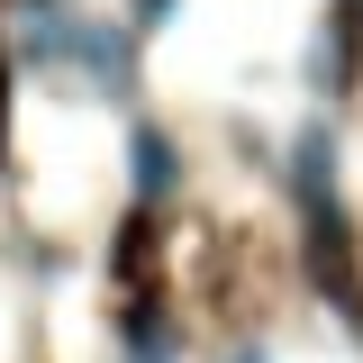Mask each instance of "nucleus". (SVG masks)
I'll use <instances>...</instances> for the list:
<instances>
[{"label": "nucleus", "mask_w": 363, "mask_h": 363, "mask_svg": "<svg viewBox=\"0 0 363 363\" xmlns=\"http://www.w3.org/2000/svg\"><path fill=\"white\" fill-rule=\"evenodd\" d=\"M118 354L128 363H173L182 354V318L164 309V300H128V309H118Z\"/></svg>", "instance_id": "39448f33"}, {"label": "nucleus", "mask_w": 363, "mask_h": 363, "mask_svg": "<svg viewBox=\"0 0 363 363\" xmlns=\"http://www.w3.org/2000/svg\"><path fill=\"white\" fill-rule=\"evenodd\" d=\"M73 73H82L91 91H109V100H128L136 91V28L118 18H82V55H73Z\"/></svg>", "instance_id": "f03ea898"}, {"label": "nucleus", "mask_w": 363, "mask_h": 363, "mask_svg": "<svg viewBox=\"0 0 363 363\" xmlns=\"http://www.w3.org/2000/svg\"><path fill=\"white\" fill-rule=\"evenodd\" d=\"M291 200L300 209L336 200V128L327 118H300V136H291Z\"/></svg>", "instance_id": "20e7f679"}, {"label": "nucleus", "mask_w": 363, "mask_h": 363, "mask_svg": "<svg viewBox=\"0 0 363 363\" xmlns=\"http://www.w3.org/2000/svg\"><path fill=\"white\" fill-rule=\"evenodd\" d=\"M173 9H182V0H128V28H136V37H155Z\"/></svg>", "instance_id": "423d86ee"}, {"label": "nucleus", "mask_w": 363, "mask_h": 363, "mask_svg": "<svg viewBox=\"0 0 363 363\" xmlns=\"http://www.w3.org/2000/svg\"><path fill=\"white\" fill-rule=\"evenodd\" d=\"M227 363H272V345L255 336V345H227Z\"/></svg>", "instance_id": "0eeeda50"}, {"label": "nucleus", "mask_w": 363, "mask_h": 363, "mask_svg": "<svg viewBox=\"0 0 363 363\" xmlns=\"http://www.w3.org/2000/svg\"><path fill=\"white\" fill-rule=\"evenodd\" d=\"M0 145H9V73H0Z\"/></svg>", "instance_id": "6e6552de"}, {"label": "nucleus", "mask_w": 363, "mask_h": 363, "mask_svg": "<svg viewBox=\"0 0 363 363\" xmlns=\"http://www.w3.org/2000/svg\"><path fill=\"white\" fill-rule=\"evenodd\" d=\"M128 191H136V209H164V200L182 191V145L155 128V118L128 128Z\"/></svg>", "instance_id": "7ed1b4c3"}, {"label": "nucleus", "mask_w": 363, "mask_h": 363, "mask_svg": "<svg viewBox=\"0 0 363 363\" xmlns=\"http://www.w3.org/2000/svg\"><path fill=\"white\" fill-rule=\"evenodd\" d=\"M300 236H309V281L345 318H363V264H354V227H345V209H336V200L300 209Z\"/></svg>", "instance_id": "f257e3e1"}]
</instances>
